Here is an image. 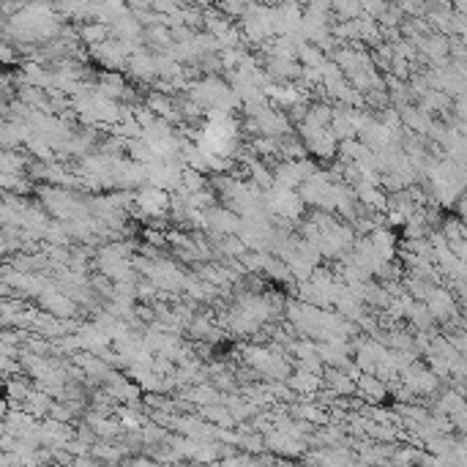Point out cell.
Here are the masks:
<instances>
[{
    "instance_id": "6da1fadb",
    "label": "cell",
    "mask_w": 467,
    "mask_h": 467,
    "mask_svg": "<svg viewBox=\"0 0 467 467\" xmlns=\"http://www.w3.org/2000/svg\"><path fill=\"white\" fill-rule=\"evenodd\" d=\"M134 203L140 206V210L145 213V216H162L169 206V197L164 189L159 186H145L137 191V197H134Z\"/></svg>"
},
{
    "instance_id": "7a4b0ae2",
    "label": "cell",
    "mask_w": 467,
    "mask_h": 467,
    "mask_svg": "<svg viewBox=\"0 0 467 467\" xmlns=\"http://www.w3.org/2000/svg\"><path fill=\"white\" fill-rule=\"evenodd\" d=\"M290 386L296 388L298 393H315L320 386V374L317 372H309V369H300L290 377Z\"/></svg>"
},
{
    "instance_id": "3957f363",
    "label": "cell",
    "mask_w": 467,
    "mask_h": 467,
    "mask_svg": "<svg viewBox=\"0 0 467 467\" xmlns=\"http://www.w3.org/2000/svg\"><path fill=\"white\" fill-rule=\"evenodd\" d=\"M355 388H358V393L364 399H369V402H380L383 399V386H380V380L372 377V374H361L358 383H355Z\"/></svg>"
}]
</instances>
